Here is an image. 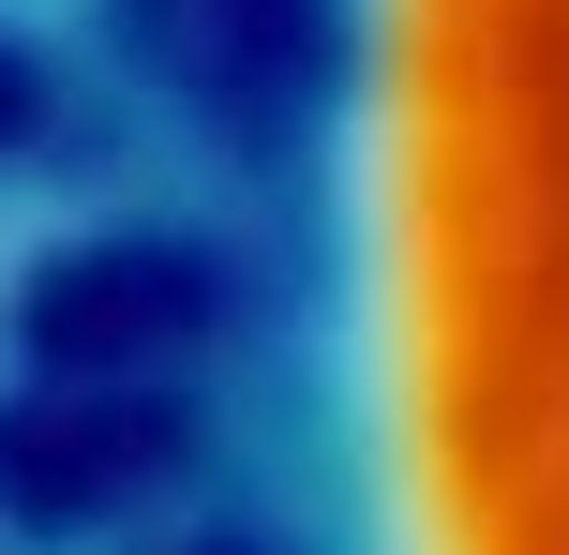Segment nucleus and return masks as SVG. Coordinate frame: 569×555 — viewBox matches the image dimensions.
<instances>
[{"label":"nucleus","instance_id":"1","mask_svg":"<svg viewBox=\"0 0 569 555\" xmlns=\"http://www.w3.org/2000/svg\"><path fill=\"white\" fill-rule=\"evenodd\" d=\"M240 555H569V0H300Z\"/></svg>","mask_w":569,"mask_h":555}]
</instances>
